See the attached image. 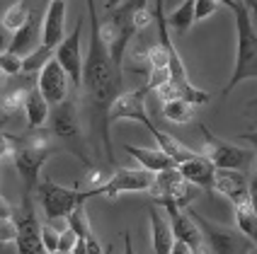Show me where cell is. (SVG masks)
Wrapping results in <instances>:
<instances>
[{
  "label": "cell",
  "instance_id": "cell-13",
  "mask_svg": "<svg viewBox=\"0 0 257 254\" xmlns=\"http://www.w3.org/2000/svg\"><path fill=\"white\" fill-rule=\"evenodd\" d=\"M160 208L168 213V218H170L172 230H175V237H177V240L185 242V244H189L194 254L211 252V249H209V244H206V240H204L201 227L197 225V220L192 218V213H185L182 206H177V203H172V201L163 203Z\"/></svg>",
  "mask_w": 257,
  "mask_h": 254
},
{
  "label": "cell",
  "instance_id": "cell-39",
  "mask_svg": "<svg viewBox=\"0 0 257 254\" xmlns=\"http://www.w3.org/2000/svg\"><path fill=\"white\" fill-rule=\"evenodd\" d=\"M124 254H134V242H131V232L124 230Z\"/></svg>",
  "mask_w": 257,
  "mask_h": 254
},
{
  "label": "cell",
  "instance_id": "cell-14",
  "mask_svg": "<svg viewBox=\"0 0 257 254\" xmlns=\"http://www.w3.org/2000/svg\"><path fill=\"white\" fill-rule=\"evenodd\" d=\"M37 85L42 90L44 99L51 107H56V104H61V102H66V99L71 97V87H73L71 75L63 71V66L56 61V56L44 66V71H39Z\"/></svg>",
  "mask_w": 257,
  "mask_h": 254
},
{
  "label": "cell",
  "instance_id": "cell-29",
  "mask_svg": "<svg viewBox=\"0 0 257 254\" xmlns=\"http://www.w3.org/2000/svg\"><path fill=\"white\" fill-rule=\"evenodd\" d=\"M29 15H32V8H29L27 0H17V3H13V5L3 13V27L17 32L20 27H25Z\"/></svg>",
  "mask_w": 257,
  "mask_h": 254
},
{
  "label": "cell",
  "instance_id": "cell-12",
  "mask_svg": "<svg viewBox=\"0 0 257 254\" xmlns=\"http://www.w3.org/2000/svg\"><path fill=\"white\" fill-rule=\"evenodd\" d=\"M83 25H85V17L80 15L75 29L63 39V44L56 49V61L63 66V71L71 75L73 90H83V73H85V61H83V51H80V39H83Z\"/></svg>",
  "mask_w": 257,
  "mask_h": 254
},
{
  "label": "cell",
  "instance_id": "cell-40",
  "mask_svg": "<svg viewBox=\"0 0 257 254\" xmlns=\"http://www.w3.org/2000/svg\"><path fill=\"white\" fill-rule=\"evenodd\" d=\"M124 3H126V0H104V8H107V13H112L119 5H124Z\"/></svg>",
  "mask_w": 257,
  "mask_h": 254
},
{
  "label": "cell",
  "instance_id": "cell-9",
  "mask_svg": "<svg viewBox=\"0 0 257 254\" xmlns=\"http://www.w3.org/2000/svg\"><path fill=\"white\" fill-rule=\"evenodd\" d=\"M156 184V172L146 167H116L112 177L102 184L100 189L90 191V196H107L114 198L119 194H141L151 191Z\"/></svg>",
  "mask_w": 257,
  "mask_h": 254
},
{
  "label": "cell",
  "instance_id": "cell-30",
  "mask_svg": "<svg viewBox=\"0 0 257 254\" xmlns=\"http://www.w3.org/2000/svg\"><path fill=\"white\" fill-rule=\"evenodd\" d=\"M66 223H68V227H71L80 240H87V237H92V235H95V232H92V225H90V215H87L85 203H83V206H78V208L71 213V218H68Z\"/></svg>",
  "mask_w": 257,
  "mask_h": 254
},
{
  "label": "cell",
  "instance_id": "cell-16",
  "mask_svg": "<svg viewBox=\"0 0 257 254\" xmlns=\"http://www.w3.org/2000/svg\"><path fill=\"white\" fill-rule=\"evenodd\" d=\"M42 44H44V39H42V13H39V10H32L29 20L25 22V27H20L13 34L8 51H13L17 56L27 58L29 54H34Z\"/></svg>",
  "mask_w": 257,
  "mask_h": 254
},
{
  "label": "cell",
  "instance_id": "cell-41",
  "mask_svg": "<svg viewBox=\"0 0 257 254\" xmlns=\"http://www.w3.org/2000/svg\"><path fill=\"white\" fill-rule=\"evenodd\" d=\"M245 112L250 114V116H252V119H257V97L252 99V102H250V104H247V107H245Z\"/></svg>",
  "mask_w": 257,
  "mask_h": 254
},
{
  "label": "cell",
  "instance_id": "cell-22",
  "mask_svg": "<svg viewBox=\"0 0 257 254\" xmlns=\"http://www.w3.org/2000/svg\"><path fill=\"white\" fill-rule=\"evenodd\" d=\"M124 150H126V155H131L141 167L151 169V172H165V169H175L177 167V162L172 160L165 150H151V148H139V145H124Z\"/></svg>",
  "mask_w": 257,
  "mask_h": 254
},
{
  "label": "cell",
  "instance_id": "cell-19",
  "mask_svg": "<svg viewBox=\"0 0 257 254\" xmlns=\"http://www.w3.org/2000/svg\"><path fill=\"white\" fill-rule=\"evenodd\" d=\"M66 39V0H51L44 15V44L58 49Z\"/></svg>",
  "mask_w": 257,
  "mask_h": 254
},
{
  "label": "cell",
  "instance_id": "cell-43",
  "mask_svg": "<svg viewBox=\"0 0 257 254\" xmlns=\"http://www.w3.org/2000/svg\"><path fill=\"white\" fill-rule=\"evenodd\" d=\"M218 5H223V8H228V10H233L235 8V0H216Z\"/></svg>",
  "mask_w": 257,
  "mask_h": 254
},
{
  "label": "cell",
  "instance_id": "cell-10",
  "mask_svg": "<svg viewBox=\"0 0 257 254\" xmlns=\"http://www.w3.org/2000/svg\"><path fill=\"white\" fill-rule=\"evenodd\" d=\"M17 225H20V235H17V254H46L42 240V223L34 211V201L32 194L25 191L22 194V203L17 211Z\"/></svg>",
  "mask_w": 257,
  "mask_h": 254
},
{
  "label": "cell",
  "instance_id": "cell-32",
  "mask_svg": "<svg viewBox=\"0 0 257 254\" xmlns=\"http://www.w3.org/2000/svg\"><path fill=\"white\" fill-rule=\"evenodd\" d=\"M0 68H3V75L17 78L20 73L25 71V58L13 54V51H3L0 54Z\"/></svg>",
  "mask_w": 257,
  "mask_h": 254
},
{
  "label": "cell",
  "instance_id": "cell-6",
  "mask_svg": "<svg viewBox=\"0 0 257 254\" xmlns=\"http://www.w3.org/2000/svg\"><path fill=\"white\" fill-rule=\"evenodd\" d=\"M37 198H39L44 218L49 223H56V220H68L71 213L90 198V191H80L78 184L75 186H61L54 179L42 177V182L37 186Z\"/></svg>",
  "mask_w": 257,
  "mask_h": 254
},
{
  "label": "cell",
  "instance_id": "cell-31",
  "mask_svg": "<svg viewBox=\"0 0 257 254\" xmlns=\"http://www.w3.org/2000/svg\"><path fill=\"white\" fill-rule=\"evenodd\" d=\"M56 56V49H51V46H46L42 44L34 54H29L25 58V73H37V71H44V66L51 61V58Z\"/></svg>",
  "mask_w": 257,
  "mask_h": 254
},
{
  "label": "cell",
  "instance_id": "cell-45",
  "mask_svg": "<svg viewBox=\"0 0 257 254\" xmlns=\"http://www.w3.org/2000/svg\"><path fill=\"white\" fill-rule=\"evenodd\" d=\"M250 254H257V244H255V249H252V252H250Z\"/></svg>",
  "mask_w": 257,
  "mask_h": 254
},
{
  "label": "cell",
  "instance_id": "cell-36",
  "mask_svg": "<svg viewBox=\"0 0 257 254\" xmlns=\"http://www.w3.org/2000/svg\"><path fill=\"white\" fill-rule=\"evenodd\" d=\"M250 203H252V208L257 211V172L252 174V179H250Z\"/></svg>",
  "mask_w": 257,
  "mask_h": 254
},
{
  "label": "cell",
  "instance_id": "cell-5",
  "mask_svg": "<svg viewBox=\"0 0 257 254\" xmlns=\"http://www.w3.org/2000/svg\"><path fill=\"white\" fill-rule=\"evenodd\" d=\"M49 131L61 143V150L73 153L87 169L95 167L92 157L87 155V145H85V138H83V126H80V114H78L75 95H71L66 102H61L56 107H51Z\"/></svg>",
  "mask_w": 257,
  "mask_h": 254
},
{
  "label": "cell",
  "instance_id": "cell-15",
  "mask_svg": "<svg viewBox=\"0 0 257 254\" xmlns=\"http://www.w3.org/2000/svg\"><path fill=\"white\" fill-rule=\"evenodd\" d=\"M146 95H148L146 87L134 90V92H124V95L112 104V114H109L112 121H119V119H121V121H124V119L139 121V124H143V126L148 128V133H153L158 126L151 121V116L146 112Z\"/></svg>",
  "mask_w": 257,
  "mask_h": 254
},
{
  "label": "cell",
  "instance_id": "cell-33",
  "mask_svg": "<svg viewBox=\"0 0 257 254\" xmlns=\"http://www.w3.org/2000/svg\"><path fill=\"white\" fill-rule=\"evenodd\" d=\"M0 155H3V165H13L15 167V157H17V138H15V133H8L5 128H3Z\"/></svg>",
  "mask_w": 257,
  "mask_h": 254
},
{
  "label": "cell",
  "instance_id": "cell-42",
  "mask_svg": "<svg viewBox=\"0 0 257 254\" xmlns=\"http://www.w3.org/2000/svg\"><path fill=\"white\" fill-rule=\"evenodd\" d=\"M240 3H245V5H247V10L257 17V0H240Z\"/></svg>",
  "mask_w": 257,
  "mask_h": 254
},
{
  "label": "cell",
  "instance_id": "cell-11",
  "mask_svg": "<svg viewBox=\"0 0 257 254\" xmlns=\"http://www.w3.org/2000/svg\"><path fill=\"white\" fill-rule=\"evenodd\" d=\"M194 184H189L182 177V172L180 167L175 169H165V172H158L156 174V184H153V189L148 191L151 196L156 198L158 203L163 206V203H177V206H182L187 208L189 203H192V198H194Z\"/></svg>",
  "mask_w": 257,
  "mask_h": 254
},
{
  "label": "cell",
  "instance_id": "cell-2",
  "mask_svg": "<svg viewBox=\"0 0 257 254\" xmlns=\"http://www.w3.org/2000/svg\"><path fill=\"white\" fill-rule=\"evenodd\" d=\"M17 138V157H15V169L20 172L25 191L34 194L42 182V167L49 157L58 153L61 148L54 145V133L49 128H27L25 136Z\"/></svg>",
  "mask_w": 257,
  "mask_h": 254
},
{
  "label": "cell",
  "instance_id": "cell-8",
  "mask_svg": "<svg viewBox=\"0 0 257 254\" xmlns=\"http://www.w3.org/2000/svg\"><path fill=\"white\" fill-rule=\"evenodd\" d=\"M189 213L197 220V225L201 227L204 240L209 244L211 254H250L255 249V242L250 240V237H245L240 230L228 227V225H216L211 220H206L204 215H197L194 211H189Z\"/></svg>",
  "mask_w": 257,
  "mask_h": 254
},
{
  "label": "cell",
  "instance_id": "cell-34",
  "mask_svg": "<svg viewBox=\"0 0 257 254\" xmlns=\"http://www.w3.org/2000/svg\"><path fill=\"white\" fill-rule=\"evenodd\" d=\"M218 8H223V5H218L216 0H197V22L211 17L214 13H218Z\"/></svg>",
  "mask_w": 257,
  "mask_h": 254
},
{
  "label": "cell",
  "instance_id": "cell-28",
  "mask_svg": "<svg viewBox=\"0 0 257 254\" xmlns=\"http://www.w3.org/2000/svg\"><path fill=\"white\" fill-rule=\"evenodd\" d=\"M233 211H235L238 230L243 232L245 237H250V240L257 244V211L252 208V203L245 201V203H240V206H233Z\"/></svg>",
  "mask_w": 257,
  "mask_h": 254
},
{
  "label": "cell",
  "instance_id": "cell-7",
  "mask_svg": "<svg viewBox=\"0 0 257 254\" xmlns=\"http://www.w3.org/2000/svg\"><path fill=\"white\" fill-rule=\"evenodd\" d=\"M199 131L204 136V145H201V155L209 157L218 169H235V172H245L255 165V150H247V148H240L235 143L221 141L218 136H214L209 128L199 124Z\"/></svg>",
  "mask_w": 257,
  "mask_h": 254
},
{
  "label": "cell",
  "instance_id": "cell-17",
  "mask_svg": "<svg viewBox=\"0 0 257 254\" xmlns=\"http://www.w3.org/2000/svg\"><path fill=\"white\" fill-rule=\"evenodd\" d=\"M214 194L226 196L233 206H240L245 201H250V179L245 177V172L218 169L214 182Z\"/></svg>",
  "mask_w": 257,
  "mask_h": 254
},
{
  "label": "cell",
  "instance_id": "cell-37",
  "mask_svg": "<svg viewBox=\"0 0 257 254\" xmlns=\"http://www.w3.org/2000/svg\"><path fill=\"white\" fill-rule=\"evenodd\" d=\"M238 138H243V141L250 143V145H252V150H255V155H257V128L255 131H247V133H240Z\"/></svg>",
  "mask_w": 257,
  "mask_h": 254
},
{
  "label": "cell",
  "instance_id": "cell-20",
  "mask_svg": "<svg viewBox=\"0 0 257 254\" xmlns=\"http://www.w3.org/2000/svg\"><path fill=\"white\" fill-rule=\"evenodd\" d=\"M180 172H182V177H185L189 184H194L197 189H204V191H209V194H214V182H216V167L214 162L209 160V157H194V160H189L185 165H180Z\"/></svg>",
  "mask_w": 257,
  "mask_h": 254
},
{
  "label": "cell",
  "instance_id": "cell-46",
  "mask_svg": "<svg viewBox=\"0 0 257 254\" xmlns=\"http://www.w3.org/2000/svg\"><path fill=\"white\" fill-rule=\"evenodd\" d=\"M204 254H211V252H204Z\"/></svg>",
  "mask_w": 257,
  "mask_h": 254
},
{
  "label": "cell",
  "instance_id": "cell-24",
  "mask_svg": "<svg viewBox=\"0 0 257 254\" xmlns=\"http://www.w3.org/2000/svg\"><path fill=\"white\" fill-rule=\"evenodd\" d=\"M153 138H156L158 148L160 150H165L168 155L177 162V167L180 165H185V162H189V160H194V157H199L201 153H197V150H192V148H187L185 143H180L175 136H170V133H165V131H160V128H156L153 133H151Z\"/></svg>",
  "mask_w": 257,
  "mask_h": 254
},
{
  "label": "cell",
  "instance_id": "cell-44",
  "mask_svg": "<svg viewBox=\"0 0 257 254\" xmlns=\"http://www.w3.org/2000/svg\"><path fill=\"white\" fill-rule=\"evenodd\" d=\"M49 254H73V252H61V249H56V252H49Z\"/></svg>",
  "mask_w": 257,
  "mask_h": 254
},
{
  "label": "cell",
  "instance_id": "cell-3",
  "mask_svg": "<svg viewBox=\"0 0 257 254\" xmlns=\"http://www.w3.org/2000/svg\"><path fill=\"white\" fill-rule=\"evenodd\" d=\"M235 15V66L230 73L228 83L223 87V97H228L230 92L245 80L257 78V29L252 27V13L247 10L245 3H235V8L230 10Z\"/></svg>",
  "mask_w": 257,
  "mask_h": 254
},
{
  "label": "cell",
  "instance_id": "cell-4",
  "mask_svg": "<svg viewBox=\"0 0 257 254\" xmlns=\"http://www.w3.org/2000/svg\"><path fill=\"white\" fill-rule=\"evenodd\" d=\"M143 8H148V0H126L124 5H119L116 10H112L102 20V39L107 44V51H109L112 63L119 73H121V61H124L128 42L141 32L139 29V13Z\"/></svg>",
  "mask_w": 257,
  "mask_h": 254
},
{
  "label": "cell",
  "instance_id": "cell-23",
  "mask_svg": "<svg viewBox=\"0 0 257 254\" xmlns=\"http://www.w3.org/2000/svg\"><path fill=\"white\" fill-rule=\"evenodd\" d=\"M25 116H27V128H46L44 124L51 119V104L44 99L39 85L34 83L25 102Z\"/></svg>",
  "mask_w": 257,
  "mask_h": 254
},
{
  "label": "cell",
  "instance_id": "cell-38",
  "mask_svg": "<svg viewBox=\"0 0 257 254\" xmlns=\"http://www.w3.org/2000/svg\"><path fill=\"white\" fill-rule=\"evenodd\" d=\"M172 254H194L192 252V247L189 244H185V242H175V247H172Z\"/></svg>",
  "mask_w": 257,
  "mask_h": 254
},
{
  "label": "cell",
  "instance_id": "cell-1",
  "mask_svg": "<svg viewBox=\"0 0 257 254\" xmlns=\"http://www.w3.org/2000/svg\"><path fill=\"white\" fill-rule=\"evenodd\" d=\"M87 22H90V49L85 56V73H83V92L87 99V109L92 116V131L97 141V153L104 148L107 162L114 167V148L109 138L112 126V104L124 95V78L114 68L112 56L107 51V44L102 39V20L97 17V3L85 0Z\"/></svg>",
  "mask_w": 257,
  "mask_h": 254
},
{
  "label": "cell",
  "instance_id": "cell-18",
  "mask_svg": "<svg viewBox=\"0 0 257 254\" xmlns=\"http://www.w3.org/2000/svg\"><path fill=\"white\" fill-rule=\"evenodd\" d=\"M148 215H151V240H153V254H172V247H175V230H172V223L168 218L165 211H158L156 206L148 208Z\"/></svg>",
  "mask_w": 257,
  "mask_h": 254
},
{
  "label": "cell",
  "instance_id": "cell-35",
  "mask_svg": "<svg viewBox=\"0 0 257 254\" xmlns=\"http://www.w3.org/2000/svg\"><path fill=\"white\" fill-rule=\"evenodd\" d=\"M87 254H102V244H100V240L92 235V237H87Z\"/></svg>",
  "mask_w": 257,
  "mask_h": 254
},
{
  "label": "cell",
  "instance_id": "cell-25",
  "mask_svg": "<svg viewBox=\"0 0 257 254\" xmlns=\"http://www.w3.org/2000/svg\"><path fill=\"white\" fill-rule=\"evenodd\" d=\"M194 22H197V0H185L177 10H172V13L168 15V25H170V29L175 34H180V37L187 34Z\"/></svg>",
  "mask_w": 257,
  "mask_h": 254
},
{
  "label": "cell",
  "instance_id": "cell-27",
  "mask_svg": "<svg viewBox=\"0 0 257 254\" xmlns=\"http://www.w3.org/2000/svg\"><path fill=\"white\" fill-rule=\"evenodd\" d=\"M0 213H3V215H0V240H3V244H8V242H17L20 225H17V211L13 208V203L3 198V203H0Z\"/></svg>",
  "mask_w": 257,
  "mask_h": 254
},
{
  "label": "cell",
  "instance_id": "cell-21",
  "mask_svg": "<svg viewBox=\"0 0 257 254\" xmlns=\"http://www.w3.org/2000/svg\"><path fill=\"white\" fill-rule=\"evenodd\" d=\"M37 78H39V75L32 73L25 85L5 87V90H3V126L25 112V102H27V95H29V90H32V85L37 83Z\"/></svg>",
  "mask_w": 257,
  "mask_h": 254
},
{
  "label": "cell",
  "instance_id": "cell-26",
  "mask_svg": "<svg viewBox=\"0 0 257 254\" xmlns=\"http://www.w3.org/2000/svg\"><path fill=\"white\" fill-rule=\"evenodd\" d=\"M194 112H197V104H192V102H187L182 97L163 102V116L172 124H189L194 119Z\"/></svg>",
  "mask_w": 257,
  "mask_h": 254
}]
</instances>
